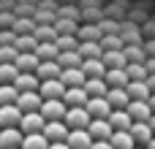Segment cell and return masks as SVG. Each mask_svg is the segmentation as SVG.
<instances>
[{
	"mask_svg": "<svg viewBox=\"0 0 155 149\" xmlns=\"http://www.w3.org/2000/svg\"><path fill=\"white\" fill-rule=\"evenodd\" d=\"M38 111H41L44 119L49 122V119H63L65 111H68V106H65L63 98H49V100H41V109H38Z\"/></svg>",
	"mask_w": 155,
	"mask_h": 149,
	"instance_id": "obj_1",
	"label": "cell"
},
{
	"mask_svg": "<svg viewBox=\"0 0 155 149\" xmlns=\"http://www.w3.org/2000/svg\"><path fill=\"white\" fill-rule=\"evenodd\" d=\"M90 111L84 109V106H68V111H65V117H63V122L74 130V128H87L90 125Z\"/></svg>",
	"mask_w": 155,
	"mask_h": 149,
	"instance_id": "obj_2",
	"label": "cell"
},
{
	"mask_svg": "<svg viewBox=\"0 0 155 149\" xmlns=\"http://www.w3.org/2000/svg\"><path fill=\"white\" fill-rule=\"evenodd\" d=\"M44 125H46V119H44L41 111H25L22 119H19V130L22 133H41Z\"/></svg>",
	"mask_w": 155,
	"mask_h": 149,
	"instance_id": "obj_3",
	"label": "cell"
},
{
	"mask_svg": "<svg viewBox=\"0 0 155 149\" xmlns=\"http://www.w3.org/2000/svg\"><path fill=\"white\" fill-rule=\"evenodd\" d=\"M87 133L93 136V141H101V138H112L114 128H112V122L106 117H93L90 125H87Z\"/></svg>",
	"mask_w": 155,
	"mask_h": 149,
	"instance_id": "obj_4",
	"label": "cell"
},
{
	"mask_svg": "<svg viewBox=\"0 0 155 149\" xmlns=\"http://www.w3.org/2000/svg\"><path fill=\"white\" fill-rule=\"evenodd\" d=\"M63 92H65V84L60 81V76H57V79H41V84H38V95H41L44 100H49V98H63Z\"/></svg>",
	"mask_w": 155,
	"mask_h": 149,
	"instance_id": "obj_5",
	"label": "cell"
},
{
	"mask_svg": "<svg viewBox=\"0 0 155 149\" xmlns=\"http://www.w3.org/2000/svg\"><path fill=\"white\" fill-rule=\"evenodd\" d=\"M41 95H38V90H25V92H19L16 95V106H19V111L25 114V111H38L41 109Z\"/></svg>",
	"mask_w": 155,
	"mask_h": 149,
	"instance_id": "obj_6",
	"label": "cell"
},
{
	"mask_svg": "<svg viewBox=\"0 0 155 149\" xmlns=\"http://www.w3.org/2000/svg\"><path fill=\"white\" fill-rule=\"evenodd\" d=\"M22 111L16 103H0V128H19Z\"/></svg>",
	"mask_w": 155,
	"mask_h": 149,
	"instance_id": "obj_7",
	"label": "cell"
},
{
	"mask_svg": "<svg viewBox=\"0 0 155 149\" xmlns=\"http://www.w3.org/2000/svg\"><path fill=\"white\" fill-rule=\"evenodd\" d=\"M68 130H71V128H68L63 119H49L41 133H44L49 141H65V138H68Z\"/></svg>",
	"mask_w": 155,
	"mask_h": 149,
	"instance_id": "obj_8",
	"label": "cell"
},
{
	"mask_svg": "<svg viewBox=\"0 0 155 149\" xmlns=\"http://www.w3.org/2000/svg\"><path fill=\"white\" fill-rule=\"evenodd\" d=\"M84 109L90 111V117H109V114H112V103L106 100V95H95V98H87Z\"/></svg>",
	"mask_w": 155,
	"mask_h": 149,
	"instance_id": "obj_9",
	"label": "cell"
},
{
	"mask_svg": "<svg viewBox=\"0 0 155 149\" xmlns=\"http://www.w3.org/2000/svg\"><path fill=\"white\" fill-rule=\"evenodd\" d=\"M68 147L71 149H90L93 144V136L87 133V128H74V130H68Z\"/></svg>",
	"mask_w": 155,
	"mask_h": 149,
	"instance_id": "obj_10",
	"label": "cell"
},
{
	"mask_svg": "<svg viewBox=\"0 0 155 149\" xmlns=\"http://www.w3.org/2000/svg\"><path fill=\"white\" fill-rule=\"evenodd\" d=\"M125 111L131 114L134 122H147V119L153 117V109H150L147 100H131V103L125 106Z\"/></svg>",
	"mask_w": 155,
	"mask_h": 149,
	"instance_id": "obj_11",
	"label": "cell"
},
{
	"mask_svg": "<svg viewBox=\"0 0 155 149\" xmlns=\"http://www.w3.org/2000/svg\"><path fill=\"white\" fill-rule=\"evenodd\" d=\"M38 84H41V79L35 76V71H19L16 79H14V87H16L19 92H25V90H38Z\"/></svg>",
	"mask_w": 155,
	"mask_h": 149,
	"instance_id": "obj_12",
	"label": "cell"
},
{
	"mask_svg": "<svg viewBox=\"0 0 155 149\" xmlns=\"http://www.w3.org/2000/svg\"><path fill=\"white\" fill-rule=\"evenodd\" d=\"M25 138V133L19 128H0V147L3 149H11V147H19Z\"/></svg>",
	"mask_w": 155,
	"mask_h": 149,
	"instance_id": "obj_13",
	"label": "cell"
},
{
	"mask_svg": "<svg viewBox=\"0 0 155 149\" xmlns=\"http://www.w3.org/2000/svg\"><path fill=\"white\" fill-rule=\"evenodd\" d=\"M82 73H84L87 79H93V76H104V73H106V65H104L101 57H84V60H82Z\"/></svg>",
	"mask_w": 155,
	"mask_h": 149,
	"instance_id": "obj_14",
	"label": "cell"
},
{
	"mask_svg": "<svg viewBox=\"0 0 155 149\" xmlns=\"http://www.w3.org/2000/svg\"><path fill=\"white\" fill-rule=\"evenodd\" d=\"M84 73H82V65L79 68H63L60 71V81L65 84V87H82L84 84Z\"/></svg>",
	"mask_w": 155,
	"mask_h": 149,
	"instance_id": "obj_15",
	"label": "cell"
},
{
	"mask_svg": "<svg viewBox=\"0 0 155 149\" xmlns=\"http://www.w3.org/2000/svg\"><path fill=\"white\" fill-rule=\"evenodd\" d=\"M106 119L112 122L114 130H131V125H134V119H131V114H128L125 109H112V114H109Z\"/></svg>",
	"mask_w": 155,
	"mask_h": 149,
	"instance_id": "obj_16",
	"label": "cell"
},
{
	"mask_svg": "<svg viewBox=\"0 0 155 149\" xmlns=\"http://www.w3.org/2000/svg\"><path fill=\"white\" fill-rule=\"evenodd\" d=\"M101 60H104L106 68H125L128 65V57L123 54V49H106L101 54Z\"/></svg>",
	"mask_w": 155,
	"mask_h": 149,
	"instance_id": "obj_17",
	"label": "cell"
},
{
	"mask_svg": "<svg viewBox=\"0 0 155 149\" xmlns=\"http://www.w3.org/2000/svg\"><path fill=\"white\" fill-rule=\"evenodd\" d=\"M60 71H63V68H60L57 60H41L38 68H35V76H38V79H57Z\"/></svg>",
	"mask_w": 155,
	"mask_h": 149,
	"instance_id": "obj_18",
	"label": "cell"
},
{
	"mask_svg": "<svg viewBox=\"0 0 155 149\" xmlns=\"http://www.w3.org/2000/svg\"><path fill=\"white\" fill-rule=\"evenodd\" d=\"M87 98H90V95L84 92V87H65V92H63L65 106H84Z\"/></svg>",
	"mask_w": 155,
	"mask_h": 149,
	"instance_id": "obj_19",
	"label": "cell"
},
{
	"mask_svg": "<svg viewBox=\"0 0 155 149\" xmlns=\"http://www.w3.org/2000/svg\"><path fill=\"white\" fill-rule=\"evenodd\" d=\"M106 100L112 103V109H125V106L131 103L125 87H109V90H106Z\"/></svg>",
	"mask_w": 155,
	"mask_h": 149,
	"instance_id": "obj_20",
	"label": "cell"
},
{
	"mask_svg": "<svg viewBox=\"0 0 155 149\" xmlns=\"http://www.w3.org/2000/svg\"><path fill=\"white\" fill-rule=\"evenodd\" d=\"M38 54L35 52H19L16 54V60H14V65H16V71H35L38 68Z\"/></svg>",
	"mask_w": 155,
	"mask_h": 149,
	"instance_id": "obj_21",
	"label": "cell"
},
{
	"mask_svg": "<svg viewBox=\"0 0 155 149\" xmlns=\"http://www.w3.org/2000/svg\"><path fill=\"white\" fill-rule=\"evenodd\" d=\"M84 92L90 95V98H95V95H106V90H109V84H106V79L104 76H93V79H84Z\"/></svg>",
	"mask_w": 155,
	"mask_h": 149,
	"instance_id": "obj_22",
	"label": "cell"
},
{
	"mask_svg": "<svg viewBox=\"0 0 155 149\" xmlns=\"http://www.w3.org/2000/svg\"><path fill=\"white\" fill-rule=\"evenodd\" d=\"M131 136H134V141H136L139 147H144V144L153 138V128H150V122H134V125H131Z\"/></svg>",
	"mask_w": 155,
	"mask_h": 149,
	"instance_id": "obj_23",
	"label": "cell"
},
{
	"mask_svg": "<svg viewBox=\"0 0 155 149\" xmlns=\"http://www.w3.org/2000/svg\"><path fill=\"white\" fill-rule=\"evenodd\" d=\"M125 92H128L131 100H147V98H150L147 81H128V84H125Z\"/></svg>",
	"mask_w": 155,
	"mask_h": 149,
	"instance_id": "obj_24",
	"label": "cell"
},
{
	"mask_svg": "<svg viewBox=\"0 0 155 149\" xmlns=\"http://www.w3.org/2000/svg\"><path fill=\"white\" fill-rule=\"evenodd\" d=\"M109 141H112V147H114V149H134V147H136L131 130H114Z\"/></svg>",
	"mask_w": 155,
	"mask_h": 149,
	"instance_id": "obj_25",
	"label": "cell"
},
{
	"mask_svg": "<svg viewBox=\"0 0 155 149\" xmlns=\"http://www.w3.org/2000/svg\"><path fill=\"white\" fill-rule=\"evenodd\" d=\"M104 79H106L109 87H125V84H128V73H125V68H106Z\"/></svg>",
	"mask_w": 155,
	"mask_h": 149,
	"instance_id": "obj_26",
	"label": "cell"
},
{
	"mask_svg": "<svg viewBox=\"0 0 155 149\" xmlns=\"http://www.w3.org/2000/svg\"><path fill=\"white\" fill-rule=\"evenodd\" d=\"M22 149H46L49 147V138L44 136V133H25V138H22Z\"/></svg>",
	"mask_w": 155,
	"mask_h": 149,
	"instance_id": "obj_27",
	"label": "cell"
},
{
	"mask_svg": "<svg viewBox=\"0 0 155 149\" xmlns=\"http://www.w3.org/2000/svg\"><path fill=\"white\" fill-rule=\"evenodd\" d=\"M82 60H84V57H82L76 49H71V52H57V62H60V68H79Z\"/></svg>",
	"mask_w": 155,
	"mask_h": 149,
	"instance_id": "obj_28",
	"label": "cell"
},
{
	"mask_svg": "<svg viewBox=\"0 0 155 149\" xmlns=\"http://www.w3.org/2000/svg\"><path fill=\"white\" fill-rule=\"evenodd\" d=\"M33 35H35V41H54V38H57V30H54V24L38 22V24L33 27Z\"/></svg>",
	"mask_w": 155,
	"mask_h": 149,
	"instance_id": "obj_29",
	"label": "cell"
},
{
	"mask_svg": "<svg viewBox=\"0 0 155 149\" xmlns=\"http://www.w3.org/2000/svg\"><path fill=\"white\" fill-rule=\"evenodd\" d=\"M120 38H123V43H139L142 41V30L136 27V24H120Z\"/></svg>",
	"mask_w": 155,
	"mask_h": 149,
	"instance_id": "obj_30",
	"label": "cell"
},
{
	"mask_svg": "<svg viewBox=\"0 0 155 149\" xmlns=\"http://www.w3.org/2000/svg\"><path fill=\"white\" fill-rule=\"evenodd\" d=\"M35 54H38V60H57V43L54 41H38Z\"/></svg>",
	"mask_w": 155,
	"mask_h": 149,
	"instance_id": "obj_31",
	"label": "cell"
},
{
	"mask_svg": "<svg viewBox=\"0 0 155 149\" xmlns=\"http://www.w3.org/2000/svg\"><path fill=\"white\" fill-rule=\"evenodd\" d=\"M76 52H79L82 57H101V54H104V49H101V41H79Z\"/></svg>",
	"mask_w": 155,
	"mask_h": 149,
	"instance_id": "obj_32",
	"label": "cell"
},
{
	"mask_svg": "<svg viewBox=\"0 0 155 149\" xmlns=\"http://www.w3.org/2000/svg\"><path fill=\"white\" fill-rule=\"evenodd\" d=\"M123 54L128 57V62H144V60H147L142 43H125V46H123Z\"/></svg>",
	"mask_w": 155,
	"mask_h": 149,
	"instance_id": "obj_33",
	"label": "cell"
},
{
	"mask_svg": "<svg viewBox=\"0 0 155 149\" xmlns=\"http://www.w3.org/2000/svg\"><path fill=\"white\" fill-rule=\"evenodd\" d=\"M14 46H16V52H35L38 41H35V35H33V33H25V35H16Z\"/></svg>",
	"mask_w": 155,
	"mask_h": 149,
	"instance_id": "obj_34",
	"label": "cell"
},
{
	"mask_svg": "<svg viewBox=\"0 0 155 149\" xmlns=\"http://www.w3.org/2000/svg\"><path fill=\"white\" fill-rule=\"evenodd\" d=\"M125 73H128V81H144V79H147L144 62H128V65H125Z\"/></svg>",
	"mask_w": 155,
	"mask_h": 149,
	"instance_id": "obj_35",
	"label": "cell"
},
{
	"mask_svg": "<svg viewBox=\"0 0 155 149\" xmlns=\"http://www.w3.org/2000/svg\"><path fill=\"white\" fill-rule=\"evenodd\" d=\"M76 38L79 41H101V30H98V24H84V27H76Z\"/></svg>",
	"mask_w": 155,
	"mask_h": 149,
	"instance_id": "obj_36",
	"label": "cell"
},
{
	"mask_svg": "<svg viewBox=\"0 0 155 149\" xmlns=\"http://www.w3.org/2000/svg\"><path fill=\"white\" fill-rule=\"evenodd\" d=\"M16 65L14 62H0V84H14V79H16Z\"/></svg>",
	"mask_w": 155,
	"mask_h": 149,
	"instance_id": "obj_37",
	"label": "cell"
},
{
	"mask_svg": "<svg viewBox=\"0 0 155 149\" xmlns=\"http://www.w3.org/2000/svg\"><path fill=\"white\" fill-rule=\"evenodd\" d=\"M33 27H35V22H33L30 16H22V19H14V24H11V30H14L16 35H25V33H33Z\"/></svg>",
	"mask_w": 155,
	"mask_h": 149,
	"instance_id": "obj_38",
	"label": "cell"
},
{
	"mask_svg": "<svg viewBox=\"0 0 155 149\" xmlns=\"http://www.w3.org/2000/svg\"><path fill=\"white\" fill-rule=\"evenodd\" d=\"M54 43H57V52H71V49H76L79 46V41H76V35H57L54 38Z\"/></svg>",
	"mask_w": 155,
	"mask_h": 149,
	"instance_id": "obj_39",
	"label": "cell"
},
{
	"mask_svg": "<svg viewBox=\"0 0 155 149\" xmlns=\"http://www.w3.org/2000/svg\"><path fill=\"white\" fill-rule=\"evenodd\" d=\"M125 43H123V38H120V33H109V35H101V49L106 52V49H123Z\"/></svg>",
	"mask_w": 155,
	"mask_h": 149,
	"instance_id": "obj_40",
	"label": "cell"
},
{
	"mask_svg": "<svg viewBox=\"0 0 155 149\" xmlns=\"http://www.w3.org/2000/svg\"><path fill=\"white\" fill-rule=\"evenodd\" d=\"M19 90L14 84H0V103H16Z\"/></svg>",
	"mask_w": 155,
	"mask_h": 149,
	"instance_id": "obj_41",
	"label": "cell"
},
{
	"mask_svg": "<svg viewBox=\"0 0 155 149\" xmlns=\"http://www.w3.org/2000/svg\"><path fill=\"white\" fill-rule=\"evenodd\" d=\"M16 54H19V52H16L14 43H11V46H0V62H14Z\"/></svg>",
	"mask_w": 155,
	"mask_h": 149,
	"instance_id": "obj_42",
	"label": "cell"
},
{
	"mask_svg": "<svg viewBox=\"0 0 155 149\" xmlns=\"http://www.w3.org/2000/svg\"><path fill=\"white\" fill-rule=\"evenodd\" d=\"M54 16H57V14H54V11H46V5L35 11V22H54Z\"/></svg>",
	"mask_w": 155,
	"mask_h": 149,
	"instance_id": "obj_43",
	"label": "cell"
},
{
	"mask_svg": "<svg viewBox=\"0 0 155 149\" xmlns=\"http://www.w3.org/2000/svg\"><path fill=\"white\" fill-rule=\"evenodd\" d=\"M57 16H65V19H76V16H79V8H74V5H63V8H57Z\"/></svg>",
	"mask_w": 155,
	"mask_h": 149,
	"instance_id": "obj_44",
	"label": "cell"
},
{
	"mask_svg": "<svg viewBox=\"0 0 155 149\" xmlns=\"http://www.w3.org/2000/svg\"><path fill=\"white\" fill-rule=\"evenodd\" d=\"M16 41V33L14 30H0V46H11Z\"/></svg>",
	"mask_w": 155,
	"mask_h": 149,
	"instance_id": "obj_45",
	"label": "cell"
},
{
	"mask_svg": "<svg viewBox=\"0 0 155 149\" xmlns=\"http://www.w3.org/2000/svg\"><path fill=\"white\" fill-rule=\"evenodd\" d=\"M90 149H114V147H112V141H109V138H101V141H93Z\"/></svg>",
	"mask_w": 155,
	"mask_h": 149,
	"instance_id": "obj_46",
	"label": "cell"
},
{
	"mask_svg": "<svg viewBox=\"0 0 155 149\" xmlns=\"http://www.w3.org/2000/svg\"><path fill=\"white\" fill-rule=\"evenodd\" d=\"M46 149H71V147H68V141H49Z\"/></svg>",
	"mask_w": 155,
	"mask_h": 149,
	"instance_id": "obj_47",
	"label": "cell"
},
{
	"mask_svg": "<svg viewBox=\"0 0 155 149\" xmlns=\"http://www.w3.org/2000/svg\"><path fill=\"white\" fill-rule=\"evenodd\" d=\"M144 68H147V76L155 73V57H147V60H144Z\"/></svg>",
	"mask_w": 155,
	"mask_h": 149,
	"instance_id": "obj_48",
	"label": "cell"
},
{
	"mask_svg": "<svg viewBox=\"0 0 155 149\" xmlns=\"http://www.w3.org/2000/svg\"><path fill=\"white\" fill-rule=\"evenodd\" d=\"M144 81H147V87H150V95H153V92H155V73H150Z\"/></svg>",
	"mask_w": 155,
	"mask_h": 149,
	"instance_id": "obj_49",
	"label": "cell"
},
{
	"mask_svg": "<svg viewBox=\"0 0 155 149\" xmlns=\"http://www.w3.org/2000/svg\"><path fill=\"white\" fill-rule=\"evenodd\" d=\"M144 54H147V57H155V41H153V43H147V46H144Z\"/></svg>",
	"mask_w": 155,
	"mask_h": 149,
	"instance_id": "obj_50",
	"label": "cell"
},
{
	"mask_svg": "<svg viewBox=\"0 0 155 149\" xmlns=\"http://www.w3.org/2000/svg\"><path fill=\"white\" fill-rule=\"evenodd\" d=\"M147 103H150V109H153V114H155V92L150 95V98H147Z\"/></svg>",
	"mask_w": 155,
	"mask_h": 149,
	"instance_id": "obj_51",
	"label": "cell"
},
{
	"mask_svg": "<svg viewBox=\"0 0 155 149\" xmlns=\"http://www.w3.org/2000/svg\"><path fill=\"white\" fill-rule=\"evenodd\" d=\"M144 147H147V149H155V136L150 138V141H147V144H144Z\"/></svg>",
	"mask_w": 155,
	"mask_h": 149,
	"instance_id": "obj_52",
	"label": "cell"
},
{
	"mask_svg": "<svg viewBox=\"0 0 155 149\" xmlns=\"http://www.w3.org/2000/svg\"><path fill=\"white\" fill-rule=\"evenodd\" d=\"M147 122H150V128H153V136H155V114L150 117V119H147Z\"/></svg>",
	"mask_w": 155,
	"mask_h": 149,
	"instance_id": "obj_53",
	"label": "cell"
},
{
	"mask_svg": "<svg viewBox=\"0 0 155 149\" xmlns=\"http://www.w3.org/2000/svg\"><path fill=\"white\" fill-rule=\"evenodd\" d=\"M134 149H147V147H139V144H136V147H134Z\"/></svg>",
	"mask_w": 155,
	"mask_h": 149,
	"instance_id": "obj_54",
	"label": "cell"
},
{
	"mask_svg": "<svg viewBox=\"0 0 155 149\" xmlns=\"http://www.w3.org/2000/svg\"><path fill=\"white\" fill-rule=\"evenodd\" d=\"M11 149H22V147H11Z\"/></svg>",
	"mask_w": 155,
	"mask_h": 149,
	"instance_id": "obj_55",
	"label": "cell"
},
{
	"mask_svg": "<svg viewBox=\"0 0 155 149\" xmlns=\"http://www.w3.org/2000/svg\"><path fill=\"white\" fill-rule=\"evenodd\" d=\"M0 149H3V147H0Z\"/></svg>",
	"mask_w": 155,
	"mask_h": 149,
	"instance_id": "obj_56",
	"label": "cell"
}]
</instances>
